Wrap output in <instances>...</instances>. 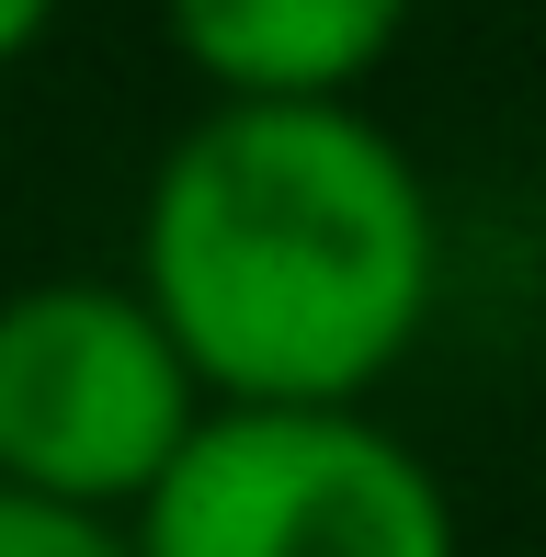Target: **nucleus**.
Masks as SVG:
<instances>
[{"label": "nucleus", "mask_w": 546, "mask_h": 557, "mask_svg": "<svg viewBox=\"0 0 546 557\" xmlns=\"http://www.w3.org/2000/svg\"><path fill=\"white\" fill-rule=\"evenodd\" d=\"M137 557H456V500L364 398H228L137 500Z\"/></svg>", "instance_id": "obj_2"}, {"label": "nucleus", "mask_w": 546, "mask_h": 557, "mask_svg": "<svg viewBox=\"0 0 546 557\" xmlns=\"http://www.w3.org/2000/svg\"><path fill=\"white\" fill-rule=\"evenodd\" d=\"M206 364L148 285H23L0 296V478L91 512H137L206 433Z\"/></svg>", "instance_id": "obj_3"}, {"label": "nucleus", "mask_w": 546, "mask_h": 557, "mask_svg": "<svg viewBox=\"0 0 546 557\" xmlns=\"http://www.w3.org/2000/svg\"><path fill=\"white\" fill-rule=\"evenodd\" d=\"M137 285L216 398H364L410 364L444 296V216L353 91L183 125L137 206Z\"/></svg>", "instance_id": "obj_1"}, {"label": "nucleus", "mask_w": 546, "mask_h": 557, "mask_svg": "<svg viewBox=\"0 0 546 557\" xmlns=\"http://www.w3.org/2000/svg\"><path fill=\"white\" fill-rule=\"evenodd\" d=\"M160 23L206 91L331 103V91H364L387 69L410 0H160Z\"/></svg>", "instance_id": "obj_4"}, {"label": "nucleus", "mask_w": 546, "mask_h": 557, "mask_svg": "<svg viewBox=\"0 0 546 557\" xmlns=\"http://www.w3.org/2000/svg\"><path fill=\"white\" fill-rule=\"evenodd\" d=\"M0 557H137V523L91 512V500H58V490H12V478H0Z\"/></svg>", "instance_id": "obj_5"}, {"label": "nucleus", "mask_w": 546, "mask_h": 557, "mask_svg": "<svg viewBox=\"0 0 546 557\" xmlns=\"http://www.w3.org/2000/svg\"><path fill=\"white\" fill-rule=\"evenodd\" d=\"M46 23H58V0H0V69H23L46 46Z\"/></svg>", "instance_id": "obj_6"}]
</instances>
